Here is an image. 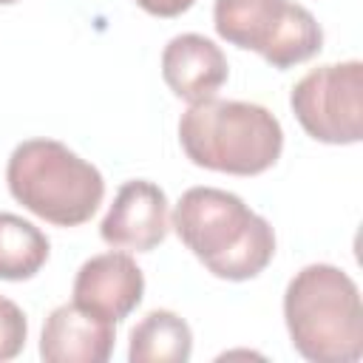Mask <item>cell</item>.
Returning a JSON list of instances; mask_svg holds the SVG:
<instances>
[{
	"mask_svg": "<svg viewBox=\"0 0 363 363\" xmlns=\"http://www.w3.org/2000/svg\"><path fill=\"white\" fill-rule=\"evenodd\" d=\"M170 227L204 269L221 281H250L261 275L275 255V230L269 221L230 190H184Z\"/></svg>",
	"mask_w": 363,
	"mask_h": 363,
	"instance_id": "cell-1",
	"label": "cell"
},
{
	"mask_svg": "<svg viewBox=\"0 0 363 363\" xmlns=\"http://www.w3.org/2000/svg\"><path fill=\"white\" fill-rule=\"evenodd\" d=\"M284 320L295 352L312 363H354L363 354L360 289L335 264H306L289 278Z\"/></svg>",
	"mask_w": 363,
	"mask_h": 363,
	"instance_id": "cell-2",
	"label": "cell"
},
{
	"mask_svg": "<svg viewBox=\"0 0 363 363\" xmlns=\"http://www.w3.org/2000/svg\"><path fill=\"white\" fill-rule=\"evenodd\" d=\"M179 145L196 167L258 176L281 159L284 128L264 105L213 96L182 113Z\"/></svg>",
	"mask_w": 363,
	"mask_h": 363,
	"instance_id": "cell-3",
	"label": "cell"
},
{
	"mask_svg": "<svg viewBox=\"0 0 363 363\" xmlns=\"http://www.w3.org/2000/svg\"><path fill=\"white\" fill-rule=\"evenodd\" d=\"M9 193L57 227L85 224L105 199L102 173L57 139L20 142L6 164Z\"/></svg>",
	"mask_w": 363,
	"mask_h": 363,
	"instance_id": "cell-4",
	"label": "cell"
},
{
	"mask_svg": "<svg viewBox=\"0 0 363 363\" xmlns=\"http://www.w3.org/2000/svg\"><path fill=\"white\" fill-rule=\"evenodd\" d=\"M213 26L221 40L255 51L278 71L301 65L323 48L320 23L292 0H216Z\"/></svg>",
	"mask_w": 363,
	"mask_h": 363,
	"instance_id": "cell-5",
	"label": "cell"
},
{
	"mask_svg": "<svg viewBox=\"0 0 363 363\" xmlns=\"http://www.w3.org/2000/svg\"><path fill=\"white\" fill-rule=\"evenodd\" d=\"M289 108L301 128L323 145H357L363 139V62H329L303 74Z\"/></svg>",
	"mask_w": 363,
	"mask_h": 363,
	"instance_id": "cell-6",
	"label": "cell"
},
{
	"mask_svg": "<svg viewBox=\"0 0 363 363\" xmlns=\"http://www.w3.org/2000/svg\"><path fill=\"white\" fill-rule=\"evenodd\" d=\"M170 230V210L167 196L159 184L147 179L125 182L113 204L108 207L99 235L113 250H133V252H150L156 250Z\"/></svg>",
	"mask_w": 363,
	"mask_h": 363,
	"instance_id": "cell-7",
	"label": "cell"
},
{
	"mask_svg": "<svg viewBox=\"0 0 363 363\" xmlns=\"http://www.w3.org/2000/svg\"><path fill=\"white\" fill-rule=\"evenodd\" d=\"M145 295V275L139 264L119 250L91 255L74 278V303L108 318L113 323L125 320Z\"/></svg>",
	"mask_w": 363,
	"mask_h": 363,
	"instance_id": "cell-8",
	"label": "cell"
},
{
	"mask_svg": "<svg viewBox=\"0 0 363 363\" xmlns=\"http://www.w3.org/2000/svg\"><path fill=\"white\" fill-rule=\"evenodd\" d=\"M113 320L99 318L71 301L45 318L40 357L48 363H105L113 352Z\"/></svg>",
	"mask_w": 363,
	"mask_h": 363,
	"instance_id": "cell-9",
	"label": "cell"
},
{
	"mask_svg": "<svg viewBox=\"0 0 363 363\" xmlns=\"http://www.w3.org/2000/svg\"><path fill=\"white\" fill-rule=\"evenodd\" d=\"M164 85L184 102L196 105L213 99L230 77L224 51L204 34H176L162 51Z\"/></svg>",
	"mask_w": 363,
	"mask_h": 363,
	"instance_id": "cell-10",
	"label": "cell"
},
{
	"mask_svg": "<svg viewBox=\"0 0 363 363\" xmlns=\"http://www.w3.org/2000/svg\"><path fill=\"white\" fill-rule=\"evenodd\" d=\"M190 354L193 332L187 320L170 309H153L130 329V363H184Z\"/></svg>",
	"mask_w": 363,
	"mask_h": 363,
	"instance_id": "cell-11",
	"label": "cell"
},
{
	"mask_svg": "<svg viewBox=\"0 0 363 363\" xmlns=\"http://www.w3.org/2000/svg\"><path fill=\"white\" fill-rule=\"evenodd\" d=\"M51 244L45 233L23 216L0 210V278L28 281L48 261Z\"/></svg>",
	"mask_w": 363,
	"mask_h": 363,
	"instance_id": "cell-12",
	"label": "cell"
},
{
	"mask_svg": "<svg viewBox=\"0 0 363 363\" xmlns=\"http://www.w3.org/2000/svg\"><path fill=\"white\" fill-rule=\"evenodd\" d=\"M26 337H28V320L23 309L6 295H0V363L17 357L26 346Z\"/></svg>",
	"mask_w": 363,
	"mask_h": 363,
	"instance_id": "cell-13",
	"label": "cell"
},
{
	"mask_svg": "<svg viewBox=\"0 0 363 363\" xmlns=\"http://www.w3.org/2000/svg\"><path fill=\"white\" fill-rule=\"evenodd\" d=\"M196 0H136V6L153 17H179L184 14Z\"/></svg>",
	"mask_w": 363,
	"mask_h": 363,
	"instance_id": "cell-14",
	"label": "cell"
},
{
	"mask_svg": "<svg viewBox=\"0 0 363 363\" xmlns=\"http://www.w3.org/2000/svg\"><path fill=\"white\" fill-rule=\"evenodd\" d=\"M11 3H20V0H0V6H11Z\"/></svg>",
	"mask_w": 363,
	"mask_h": 363,
	"instance_id": "cell-15",
	"label": "cell"
}]
</instances>
